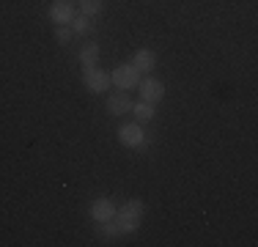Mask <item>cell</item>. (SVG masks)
Returning <instances> with one entry per match:
<instances>
[{
    "label": "cell",
    "mask_w": 258,
    "mask_h": 247,
    "mask_svg": "<svg viewBox=\"0 0 258 247\" xmlns=\"http://www.w3.org/2000/svg\"><path fill=\"white\" fill-rule=\"evenodd\" d=\"M132 66H135L140 74L154 72V66H157V52H154V49H138V52H135V58H132Z\"/></svg>",
    "instance_id": "obj_9"
},
{
    "label": "cell",
    "mask_w": 258,
    "mask_h": 247,
    "mask_svg": "<svg viewBox=\"0 0 258 247\" xmlns=\"http://www.w3.org/2000/svg\"><path fill=\"white\" fill-rule=\"evenodd\" d=\"M50 20L55 25H69L72 20H75V9H72L69 0H52L50 6Z\"/></svg>",
    "instance_id": "obj_7"
},
{
    "label": "cell",
    "mask_w": 258,
    "mask_h": 247,
    "mask_svg": "<svg viewBox=\"0 0 258 247\" xmlns=\"http://www.w3.org/2000/svg\"><path fill=\"white\" fill-rule=\"evenodd\" d=\"M138 91H140V99L149 102V104H157V102H162V99H165V83H162V80H157V77L140 80Z\"/></svg>",
    "instance_id": "obj_5"
},
{
    "label": "cell",
    "mask_w": 258,
    "mask_h": 247,
    "mask_svg": "<svg viewBox=\"0 0 258 247\" xmlns=\"http://www.w3.org/2000/svg\"><path fill=\"white\" fill-rule=\"evenodd\" d=\"M83 83L91 94H104L110 88V72L99 69V66H85L83 69Z\"/></svg>",
    "instance_id": "obj_3"
},
{
    "label": "cell",
    "mask_w": 258,
    "mask_h": 247,
    "mask_svg": "<svg viewBox=\"0 0 258 247\" xmlns=\"http://www.w3.org/2000/svg\"><path fill=\"white\" fill-rule=\"evenodd\" d=\"M132 96L126 94V91H113V94L107 96V113L110 115H126V113H132Z\"/></svg>",
    "instance_id": "obj_6"
},
{
    "label": "cell",
    "mask_w": 258,
    "mask_h": 247,
    "mask_svg": "<svg viewBox=\"0 0 258 247\" xmlns=\"http://www.w3.org/2000/svg\"><path fill=\"white\" fill-rule=\"evenodd\" d=\"M132 115L138 118V124H149V121H154L157 110H154V104H149V102L140 99L138 104H132Z\"/></svg>",
    "instance_id": "obj_11"
},
{
    "label": "cell",
    "mask_w": 258,
    "mask_h": 247,
    "mask_svg": "<svg viewBox=\"0 0 258 247\" xmlns=\"http://www.w3.org/2000/svg\"><path fill=\"white\" fill-rule=\"evenodd\" d=\"M72 28L69 25H55V39H58V44H69L72 41Z\"/></svg>",
    "instance_id": "obj_14"
},
{
    "label": "cell",
    "mask_w": 258,
    "mask_h": 247,
    "mask_svg": "<svg viewBox=\"0 0 258 247\" xmlns=\"http://www.w3.org/2000/svg\"><path fill=\"white\" fill-rule=\"evenodd\" d=\"M102 9H104L102 0H80V14L83 17H96L102 14Z\"/></svg>",
    "instance_id": "obj_12"
},
{
    "label": "cell",
    "mask_w": 258,
    "mask_h": 247,
    "mask_svg": "<svg viewBox=\"0 0 258 247\" xmlns=\"http://www.w3.org/2000/svg\"><path fill=\"white\" fill-rule=\"evenodd\" d=\"M96 60H99V44H94V41H85L83 47H80V64L85 66H96Z\"/></svg>",
    "instance_id": "obj_10"
},
{
    "label": "cell",
    "mask_w": 258,
    "mask_h": 247,
    "mask_svg": "<svg viewBox=\"0 0 258 247\" xmlns=\"http://www.w3.org/2000/svg\"><path fill=\"white\" fill-rule=\"evenodd\" d=\"M91 217H94V222H107L115 217V206L110 198H96L94 203H91Z\"/></svg>",
    "instance_id": "obj_8"
},
{
    "label": "cell",
    "mask_w": 258,
    "mask_h": 247,
    "mask_svg": "<svg viewBox=\"0 0 258 247\" xmlns=\"http://www.w3.org/2000/svg\"><path fill=\"white\" fill-rule=\"evenodd\" d=\"M143 212H146L143 201L132 198V201H126V203H124V206L115 209V217H113V220H115V225L121 228V233H132V231H138V228H140Z\"/></svg>",
    "instance_id": "obj_1"
},
{
    "label": "cell",
    "mask_w": 258,
    "mask_h": 247,
    "mask_svg": "<svg viewBox=\"0 0 258 247\" xmlns=\"http://www.w3.org/2000/svg\"><path fill=\"white\" fill-rule=\"evenodd\" d=\"M110 83H113L115 88H121V91L138 88V83H140V72L135 69L132 64H118V66L113 69V74H110Z\"/></svg>",
    "instance_id": "obj_2"
},
{
    "label": "cell",
    "mask_w": 258,
    "mask_h": 247,
    "mask_svg": "<svg viewBox=\"0 0 258 247\" xmlns=\"http://www.w3.org/2000/svg\"><path fill=\"white\" fill-rule=\"evenodd\" d=\"M69 28H72V33H77V36H83V33H88L91 28H94V25H91V17H75V20L69 22Z\"/></svg>",
    "instance_id": "obj_13"
},
{
    "label": "cell",
    "mask_w": 258,
    "mask_h": 247,
    "mask_svg": "<svg viewBox=\"0 0 258 247\" xmlns=\"http://www.w3.org/2000/svg\"><path fill=\"white\" fill-rule=\"evenodd\" d=\"M118 143L126 146V148H140L146 146V129L143 124H121L118 127Z\"/></svg>",
    "instance_id": "obj_4"
}]
</instances>
